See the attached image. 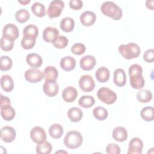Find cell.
<instances>
[{"label": "cell", "instance_id": "1", "mask_svg": "<svg viewBox=\"0 0 154 154\" xmlns=\"http://www.w3.org/2000/svg\"><path fill=\"white\" fill-rule=\"evenodd\" d=\"M128 72L131 87L136 90L141 89L145 84L144 79L142 75V67L138 64H134L129 67Z\"/></svg>", "mask_w": 154, "mask_h": 154}, {"label": "cell", "instance_id": "2", "mask_svg": "<svg viewBox=\"0 0 154 154\" xmlns=\"http://www.w3.org/2000/svg\"><path fill=\"white\" fill-rule=\"evenodd\" d=\"M100 11L103 15L115 20L120 19L123 15L121 8L112 1H105L100 6Z\"/></svg>", "mask_w": 154, "mask_h": 154}, {"label": "cell", "instance_id": "3", "mask_svg": "<svg viewBox=\"0 0 154 154\" xmlns=\"http://www.w3.org/2000/svg\"><path fill=\"white\" fill-rule=\"evenodd\" d=\"M119 52L126 60H131L138 57L141 52L140 46L135 43H129L119 46Z\"/></svg>", "mask_w": 154, "mask_h": 154}, {"label": "cell", "instance_id": "4", "mask_svg": "<svg viewBox=\"0 0 154 154\" xmlns=\"http://www.w3.org/2000/svg\"><path fill=\"white\" fill-rule=\"evenodd\" d=\"M83 141V137L80 132L76 131L68 132L64 138V144L66 147L75 149L80 147Z\"/></svg>", "mask_w": 154, "mask_h": 154}, {"label": "cell", "instance_id": "5", "mask_svg": "<svg viewBox=\"0 0 154 154\" xmlns=\"http://www.w3.org/2000/svg\"><path fill=\"white\" fill-rule=\"evenodd\" d=\"M97 96L98 99L103 103L111 105L114 103L117 98V94L108 87H101L97 92Z\"/></svg>", "mask_w": 154, "mask_h": 154}, {"label": "cell", "instance_id": "6", "mask_svg": "<svg viewBox=\"0 0 154 154\" xmlns=\"http://www.w3.org/2000/svg\"><path fill=\"white\" fill-rule=\"evenodd\" d=\"M64 7V2L61 0L52 1L47 10V14L50 18L57 17L61 15Z\"/></svg>", "mask_w": 154, "mask_h": 154}, {"label": "cell", "instance_id": "7", "mask_svg": "<svg viewBox=\"0 0 154 154\" xmlns=\"http://www.w3.org/2000/svg\"><path fill=\"white\" fill-rule=\"evenodd\" d=\"M25 78L30 83H37L41 81L44 78V73L36 68H31L25 71Z\"/></svg>", "mask_w": 154, "mask_h": 154}, {"label": "cell", "instance_id": "8", "mask_svg": "<svg viewBox=\"0 0 154 154\" xmlns=\"http://www.w3.org/2000/svg\"><path fill=\"white\" fill-rule=\"evenodd\" d=\"M79 86L84 92H90L95 87V83L93 78L89 75H84L79 80Z\"/></svg>", "mask_w": 154, "mask_h": 154}, {"label": "cell", "instance_id": "9", "mask_svg": "<svg viewBox=\"0 0 154 154\" xmlns=\"http://www.w3.org/2000/svg\"><path fill=\"white\" fill-rule=\"evenodd\" d=\"M30 137L35 143L40 144L46 141V134L42 127L35 126L31 130Z\"/></svg>", "mask_w": 154, "mask_h": 154}, {"label": "cell", "instance_id": "10", "mask_svg": "<svg viewBox=\"0 0 154 154\" xmlns=\"http://www.w3.org/2000/svg\"><path fill=\"white\" fill-rule=\"evenodd\" d=\"M43 90L45 94L48 97H54L58 93L59 86L56 81H45L43 86Z\"/></svg>", "mask_w": 154, "mask_h": 154}, {"label": "cell", "instance_id": "11", "mask_svg": "<svg viewBox=\"0 0 154 154\" xmlns=\"http://www.w3.org/2000/svg\"><path fill=\"white\" fill-rule=\"evenodd\" d=\"M19 32L16 25L13 23L5 25L2 29V36L11 39L13 41L16 40L19 37Z\"/></svg>", "mask_w": 154, "mask_h": 154}, {"label": "cell", "instance_id": "12", "mask_svg": "<svg viewBox=\"0 0 154 154\" xmlns=\"http://www.w3.org/2000/svg\"><path fill=\"white\" fill-rule=\"evenodd\" d=\"M15 129L10 126H5L1 129V138L5 143L13 142L16 138Z\"/></svg>", "mask_w": 154, "mask_h": 154}, {"label": "cell", "instance_id": "13", "mask_svg": "<svg viewBox=\"0 0 154 154\" xmlns=\"http://www.w3.org/2000/svg\"><path fill=\"white\" fill-rule=\"evenodd\" d=\"M143 148V143L142 140L138 137H134L131 140L129 143V149L128 154H141Z\"/></svg>", "mask_w": 154, "mask_h": 154}, {"label": "cell", "instance_id": "14", "mask_svg": "<svg viewBox=\"0 0 154 154\" xmlns=\"http://www.w3.org/2000/svg\"><path fill=\"white\" fill-rule=\"evenodd\" d=\"M96 63V58L92 55H85L81 58L79 65L81 68L85 71H88L94 68Z\"/></svg>", "mask_w": 154, "mask_h": 154}, {"label": "cell", "instance_id": "15", "mask_svg": "<svg viewBox=\"0 0 154 154\" xmlns=\"http://www.w3.org/2000/svg\"><path fill=\"white\" fill-rule=\"evenodd\" d=\"M79 19L82 25L89 26L94 23L96 19V15L91 11H85L81 14Z\"/></svg>", "mask_w": 154, "mask_h": 154}, {"label": "cell", "instance_id": "16", "mask_svg": "<svg viewBox=\"0 0 154 154\" xmlns=\"http://www.w3.org/2000/svg\"><path fill=\"white\" fill-rule=\"evenodd\" d=\"M78 96L77 90L72 86L66 87L62 92V98L66 102H73Z\"/></svg>", "mask_w": 154, "mask_h": 154}, {"label": "cell", "instance_id": "17", "mask_svg": "<svg viewBox=\"0 0 154 154\" xmlns=\"http://www.w3.org/2000/svg\"><path fill=\"white\" fill-rule=\"evenodd\" d=\"M114 83L118 87H123L126 83V75L123 69L119 68L114 70L113 76Z\"/></svg>", "mask_w": 154, "mask_h": 154}, {"label": "cell", "instance_id": "18", "mask_svg": "<svg viewBox=\"0 0 154 154\" xmlns=\"http://www.w3.org/2000/svg\"><path fill=\"white\" fill-rule=\"evenodd\" d=\"M60 65L63 70L69 72L75 69L76 66V60L72 57L66 56L61 59Z\"/></svg>", "mask_w": 154, "mask_h": 154}, {"label": "cell", "instance_id": "19", "mask_svg": "<svg viewBox=\"0 0 154 154\" xmlns=\"http://www.w3.org/2000/svg\"><path fill=\"white\" fill-rule=\"evenodd\" d=\"M59 34V31L57 28L51 26L45 28L43 32V39L48 43H52V41Z\"/></svg>", "mask_w": 154, "mask_h": 154}, {"label": "cell", "instance_id": "20", "mask_svg": "<svg viewBox=\"0 0 154 154\" xmlns=\"http://www.w3.org/2000/svg\"><path fill=\"white\" fill-rule=\"evenodd\" d=\"M112 138L118 142H123L128 138V134L126 129L123 126L116 127L112 133Z\"/></svg>", "mask_w": 154, "mask_h": 154}, {"label": "cell", "instance_id": "21", "mask_svg": "<svg viewBox=\"0 0 154 154\" xmlns=\"http://www.w3.org/2000/svg\"><path fill=\"white\" fill-rule=\"evenodd\" d=\"M26 61L27 64L33 68L40 67L43 63V60L41 56L36 53L28 54L26 57Z\"/></svg>", "mask_w": 154, "mask_h": 154}, {"label": "cell", "instance_id": "22", "mask_svg": "<svg viewBox=\"0 0 154 154\" xmlns=\"http://www.w3.org/2000/svg\"><path fill=\"white\" fill-rule=\"evenodd\" d=\"M1 88L6 91L10 92L14 88V82L12 78L8 75H4L1 78Z\"/></svg>", "mask_w": 154, "mask_h": 154}, {"label": "cell", "instance_id": "23", "mask_svg": "<svg viewBox=\"0 0 154 154\" xmlns=\"http://www.w3.org/2000/svg\"><path fill=\"white\" fill-rule=\"evenodd\" d=\"M16 112L11 105L1 106V115L6 121H11L15 117Z\"/></svg>", "mask_w": 154, "mask_h": 154}, {"label": "cell", "instance_id": "24", "mask_svg": "<svg viewBox=\"0 0 154 154\" xmlns=\"http://www.w3.org/2000/svg\"><path fill=\"white\" fill-rule=\"evenodd\" d=\"M83 112L82 110L78 107L70 108L67 111V116L72 122H79L82 118Z\"/></svg>", "mask_w": 154, "mask_h": 154}, {"label": "cell", "instance_id": "25", "mask_svg": "<svg viewBox=\"0 0 154 154\" xmlns=\"http://www.w3.org/2000/svg\"><path fill=\"white\" fill-rule=\"evenodd\" d=\"M110 72L108 68L105 67H99L95 73V77L96 79L102 83L106 82L109 79Z\"/></svg>", "mask_w": 154, "mask_h": 154}, {"label": "cell", "instance_id": "26", "mask_svg": "<svg viewBox=\"0 0 154 154\" xmlns=\"http://www.w3.org/2000/svg\"><path fill=\"white\" fill-rule=\"evenodd\" d=\"M60 26L63 31L69 32L73 31L75 27V21L71 17H66L61 19Z\"/></svg>", "mask_w": 154, "mask_h": 154}, {"label": "cell", "instance_id": "27", "mask_svg": "<svg viewBox=\"0 0 154 154\" xmlns=\"http://www.w3.org/2000/svg\"><path fill=\"white\" fill-rule=\"evenodd\" d=\"M63 132V128L60 124H52L49 129V134L50 136L54 139H58L61 138Z\"/></svg>", "mask_w": 154, "mask_h": 154}, {"label": "cell", "instance_id": "28", "mask_svg": "<svg viewBox=\"0 0 154 154\" xmlns=\"http://www.w3.org/2000/svg\"><path fill=\"white\" fill-rule=\"evenodd\" d=\"M45 81L52 80L56 81L58 76V72L57 69L54 66H48L45 68L44 72Z\"/></svg>", "mask_w": 154, "mask_h": 154}, {"label": "cell", "instance_id": "29", "mask_svg": "<svg viewBox=\"0 0 154 154\" xmlns=\"http://www.w3.org/2000/svg\"><path fill=\"white\" fill-rule=\"evenodd\" d=\"M152 93L147 89L140 90L137 94V98L140 102L147 103L152 99Z\"/></svg>", "mask_w": 154, "mask_h": 154}, {"label": "cell", "instance_id": "30", "mask_svg": "<svg viewBox=\"0 0 154 154\" xmlns=\"http://www.w3.org/2000/svg\"><path fill=\"white\" fill-rule=\"evenodd\" d=\"M38 34V29L36 25L29 24L26 25L23 30V36L36 38Z\"/></svg>", "mask_w": 154, "mask_h": 154}, {"label": "cell", "instance_id": "31", "mask_svg": "<svg viewBox=\"0 0 154 154\" xmlns=\"http://www.w3.org/2000/svg\"><path fill=\"white\" fill-rule=\"evenodd\" d=\"M93 115L96 119L102 121L108 117V112L107 109L105 108L102 106H97L93 109Z\"/></svg>", "mask_w": 154, "mask_h": 154}, {"label": "cell", "instance_id": "32", "mask_svg": "<svg viewBox=\"0 0 154 154\" xmlns=\"http://www.w3.org/2000/svg\"><path fill=\"white\" fill-rule=\"evenodd\" d=\"M154 109L152 106H146L141 109L140 115L142 119L146 122H152L154 119Z\"/></svg>", "mask_w": 154, "mask_h": 154}, {"label": "cell", "instance_id": "33", "mask_svg": "<svg viewBox=\"0 0 154 154\" xmlns=\"http://www.w3.org/2000/svg\"><path fill=\"white\" fill-rule=\"evenodd\" d=\"M95 103V100L91 96L84 95L80 97L78 100V104L79 106L84 108H89L94 105Z\"/></svg>", "mask_w": 154, "mask_h": 154}, {"label": "cell", "instance_id": "34", "mask_svg": "<svg viewBox=\"0 0 154 154\" xmlns=\"http://www.w3.org/2000/svg\"><path fill=\"white\" fill-rule=\"evenodd\" d=\"M31 11L36 16L42 17L46 14V9L45 5L38 2H34L31 6Z\"/></svg>", "mask_w": 154, "mask_h": 154}, {"label": "cell", "instance_id": "35", "mask_svg": "<svg viewBox=\"0 0 154 154\" xmlns=\"http://www.w3.org/2000/svg\"><path fill=\"white\" fill-rule=\"evenodd\" d=\"M52 146L48 141H44L37 144L36 146V153L38 154H49L52 152Z\"/></svg>", "mask_w": 154, "mask_h": 154}, {"label": "cell", "instance_id": "36", "mask_svg": "<svg viewBox=\"0 0 154 154\" xmlns=\"http://www.w3.org/2000/svg\"><path fill=\"white\" fill-rule=\"evenodd\" d=\"M30 17V14L29 11L23 8H21L17 10L15 14V18L17 22L20 23H25L28 20Z\"/></svg>", "mask_w": 154, "mask_h": 154}, {"label": "cell", "instance_id": "37", "mask_svg": "<svg viewBox=\"0 0 154 154\" xmlns=\"http://www.w3.org/2000/svg\"><path fill=\"white\" fill-rule=\"evenodd\" d=\"M69 43L67 38L64 35H58L52 41V43L54 46L57 49H64L66 48Z\"/></svg>", "mask_w": 154, "mask_h": 154}, {"label": "cell", "instance_id": "38", "mask_svg": "<svg viewBox=\"0 0 154 154\" xmlns=\"http://www.w3.org/2000/svg\"><path fill=\"white\" fill-rule=\"evenodd\" d=\"M13 65L12 60L8 56L3 55L0 58V69L2 71L10 70Z\"/></svg>", "mask_w": 154, "mask_h": 154}, {"label": "cell", "instance_id": "39", "mask_svg": "<svg viewBox=\"0 0 154 154\" xmlns=\"http://www.w3.org/2000/svg\"><path fill=\"white\" fill-rule=\"evenodd\" d=\"M1 48L2 51L7 52L11 51L14 46V41L5 37L2 36L1 38Z\"/></svg>", "mask_w": 154, "mask_h": 154}, {"label": "cell", "instance_id": "40", "mask_svg": "<svg viewBox=\"0 0 154 154\" xmlns=\"http://www.w3.org/2000/svg\"><path fill=\"white\" fill-rule=\"evenodd\" d=\"M35 44V38L32 37H23L21 40V46L22 47L26 50L32 49Z\"/></svg>", "mask_w": 154, "mask_h": 154}, {"label": "cell", "instance_id": "41", "mask_svg": "<svg viewBox=\"0 0 154 154\" xmlns=\"http://www.w3.org/2000/svg\"><path fill=\"white\" fill-rule=\"evenodd\" d=\"M85 46L81 43H76L72 45L71 48V52L77 55H80L83 54L85 51Z\"/></svg>", "mask_w": 154, "mask_h": 154}, {"label": "cell", "instance_id": "42", "mask_svg": "<svg viewBox=\"0 0 154 154\" xmlns=\"http://www.w3.org/2000/svg\"><path fill=\"white\" fill-rule=\"evenodd\" d=\"M105 151L108 154H119L121 152L119 146L113 143L108 144Z\"/></svg>", "mask_w": 154, "mask_h": 154}, {"label": "cell", "instance_id": "43", "mask_svg": "<svg viewBox=\"0 0 154 154\" xmlns=\"http://www.w3.org/2000/svg\"><path fill=\"white\" fill-rule=\"evenodd\" d=\"M143 60L147 63H152L154 61V51L149 49L146 51L143 54Z\"/></svg>", "mask_w": 154, "mask_h": 154}, {"label": "cell", "instance_id": "44", "mask_svg": "<svg viewBox=\"0 0 154 154\" xmlns=\"http://www.w3.org/2000/svg\"><path fill=\"white\" fill-rule=\"evenodd\" d=\"M69 6L73 10H78L82 7L83 2L81 0H70Z\"/></svg>", "mask_w": 154, "mask_h": 154}, {"label": "cell", "instance_id": "45", "mask_svg": "<svg viewBox=\"0 0 154 154\" xmlns=\"http://www.w3.org/2000/svg\"><path fill=\"white\" fill-rule=\"evenodd\" d=\"M11 105L10 99L8 97L1 94V106H6V105Z\"/></svg>", "mask_w": 154, "mask_h": 154}, {"label": "cell", "instance_id": "46", "mask_svg": "<svg viewBox=\"0 0 154 154\" xmlns=\"http://www.w3.org/2000/svg\"><path fill=\"white\" fill-rule=\"evenodd\" d=\"M153 2H154V1L153 0H152V1L147 0L146 2V5L149 9H150L151 10H153Z\"/></svg>", "mask_w": 154, "mask_h": 154}, {"label": "cell", "instance_id": "47", "mask_svg": "<svg viewBox=\"0 0 154 154\" xmlns=\"http://www.w3.org/2000/svg\"><path fill=\"white\" fill-rule=\"evenodd\" d=\"M19 3L21 4L22 5H25L26 4H28V3L30 2V0H25V1H18Z\"/></svg>", "mask_w": 154, "mask_h": 154}, {"label": "cell", "instance_id": "48", "mask_svg": "<svg viewBox=\"0 0 154 154\" xmlns=\"http://www.w3.org/2000/svg\"><path fill=\"white\" fill-rule=\"evenodd\" d=\"M67 153V152H65V151H61V150H60V151H57V152H55V153Z\"/></svg>", "mask_w": 154, "mask_h": 154}]
</instances>
